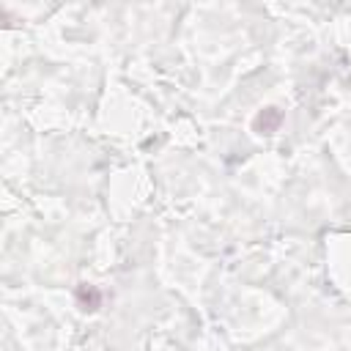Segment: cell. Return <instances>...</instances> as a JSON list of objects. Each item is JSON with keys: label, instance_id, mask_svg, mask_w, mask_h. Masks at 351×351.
<instances>
[{"label": "cell", "instance_id": "7a4b0ae2", "mask_svg": "<svg viewBox=\"0 0 351 351\" xmlns=\"http://www.w3.org/2000/svg\"><path fill=\"white\" fill-rule=\"evenodd\" d=\"M77 304H80L82 313H96V310L101 307V291H99L96 285L82 282V285L77 288Z\"/></svg>", "mask_w": 351, "mask_h": 351}, {"label": "cell", "instance_id": "6da1fadb", "mask_svg": "<svg viewBox=\"0 0 351 351\" xmlns=\"http://www.w3.org/2000/svg\"><path fill=\"white\" fill-rule=\"evenodd\" d=\"M280 123H282V112H280L277 107H263V110L255 115L252 129H255L258 134H274V132L280 129Z\"/></svg>", "mask_w": 351, "mask_h": 351}]
</instances>
